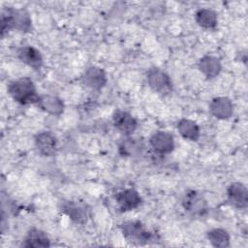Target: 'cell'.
<instances>
[{
	"label": "cell",
	"instance_id": "1",
	"mask_svg": "<svg viewBox=\"0 0 248 248\" xmlns=\"http://www.w3.org/2000/svg\"><path fill=\"white\" fill-rule=\"evenodd\" d=\"M16 29L19 32H30L32 20L29 14L23 9L7 8L1 14V35Z\"/></svg>",
	"mask_w": 248,
	"mask_h": 248
},
{
	"label": "cell",
	"instance_id": "2",
	"mask_svg": "<svg viewBox=\"0 0 248 248\" xmlns=\"http://www.w3.org/2000/svg\"><path fill=\"white\" fill-rule=\"evenodd\" d=\"M8 93L20 105L38 104L40 99L34 82L27 77L11 81L8 85Z\"/></svg>",
	"mask_w": 248,
	"mask_h": 248
},
{
	"label": "cell",
	"instance_id": "3",
	"mask_svg": "<svg viewBox=\"0 0 248 248\" xmlns=\"http://www.w3.org/2000/svg\"><path fill=\"white\" fill-rule=\"evenodd\" d=\"M120 230L127 241L136 245L147 244L154 238L153 233L140 221H126L120 225Z\"/></svg>",
	"mask_w": 248,
	"mask_h": 248
},
{
	"label": "cell",
	"instance_id": "4",
	"mask_svg": "<svg viewBox=\"0 0 248 248\" xmlns=\"http://www.w3.org/2000/svg\"><path fill=\"white\" fill-rule=\"evenodd\" d=\"M148 86L161 96H167L172 91V82L170 76L159 68H151L146 76Z\"/></svg>",
	"mask_w": 248,
	"mask_h": 248
},
{
	"label": "cell",
	"instance_id": "5",
	"mask_svg": "<svg viewBox=\"0 0 248 248\" xmlns=\"http://www.w3.org/2000/svg\"><path fill=\"white\" fill-rule=\"evenodd\" d=\"M182 203L184 209L193 216L202 217L208 210V205L204 198L194 190L188 191L185 194Z\"/></svg>",
	"mask_w": 248,
	"mask_h": 248
},
{
	"label": "cell",
	"instance_id": "6",
	"mask_svg": "<svg viewBox=\"0 0 248 248\" xmlns=\"http://www.w3.org/2000/svg\"><path fill=\"white\" fill-rule=\"evenodd\" d=\"M228 202L238 209L247 207L248 204V191L246 186L241 182H232L227 189Z\"/></svg>",
	"mask_w": 248,
	"mask_h": 248
},
{
	"label": "cell",
	"instance_id": "7",
	"mask_svg": "<svg viewBox=\"0 0 248 248\" xmlns=\"http://www.w3.org/2000/svg\"><path fill=\"white\" fill-rule=\"evenodd\" d=\"M149 144L158 154L170 153L174 148V140L171 134L166 131H157L149 139Z\"/></svg>",
	"mask_w": 248,
	"mask_h": 248
},
{
	"label": "cell",
	"instance_id": "8",
	"mask_svg": "<svg viewBox=\"0 0 248 248\" xmlns=\"http://www.w3.org/2000/svg\"><path fill=\"white\" fill-rule=\"evenodd\" d=\"M35 145L38 152L46 157L53 156L57 150V140L55 136L49 131L38 133L35 136Z\"/></svg>",
	"mask_w": 248,
	"mask_h": 248
},
{
	"label": "cell",
	"instance_id": "9",
	"mask_svg": "<svg viewBox=\"0 0 248 248\" xmlns=\"http://www.w3.org/2000/svg\"><path fill=\"white\" fill-rule=\"evenodd\" d=\"M115 201L121 211H131L141 203V198L138 191L133 188L124 189L115 195Z\"/></svg>",
	"mask_w": 248,
	"mask_h": 248
},
{
	"label": "cell",
	"instance_id": "10",
	"mask_svg": "<svg viewBox=\"0 0 248 248\" xmlns=\"http://www.w3.org/2000/svg\"><path fill=\"white\" fill-rule=\"evenodd\" d=\"M82 82L86 87L93 90H100L107 83V75L103 69L92 66L84 71L82 75Z\"/></svg>",
	"mask_w": 248,
	"mask_h": 248
},
{
	"label": "cell",
	"instance_id": "11",
	"mask_svg": "<svg viewBox=\"0 0 248 248\" xmlns=\"http://www.w3.org/2000/svg\"><path fill=\"white\" fill-rule=\"evenodd\" d=\"M112 120L115 128L126 136L131 135L138 127L136 118L131 113L121 109H117L113 112Z\"/></svg>",
	"mask_w": 248,
	"mask_h": 248
},
{
	"label": "cell",
	"instance_id": "12",
	"mask_svg": "<svg viewBox=\"0 0 248 248\" xmlns=\"http://www.w3.org/2000/svg\"><path fill=\"white\" fill-rule=\"evenodd\" d=\"M209 111L218 119H229L233 113V105L227 97H216L209 104Z\"/></svg>",
	"mask_w": 248,
	"mask_h": 248
},
{
	"label": "cell",
	"instance_id": "13",
	"mask_svg": "<svg viewBox=\"0 0 248 248\" xmlns=\"http://www.w3.org/2000/svg\"><path fill=\"white\" fill-rule=\"evenodd\" d=\"M18 59L34 70H40L43 66V57L39 49L32 46H25L17 50Z\"/></svg>",
	"mask_w": 248,
	"mask_h": 248
},
{
	"label": "cell",
	"instance_id": "14",
	"mask_svg": "<svg viewBox=\"0 0 248 248\" xmlns=\"http://www.w3.org/2000/svg\"><path fill=\"white\" fill-rule=\"evenodd\" d=\"M61 210L75 223L84 224L87 221L88 211L83 204L72 201L64 202L61 205Z\"/></svg>",
	"mask_w": 248,
	"mask_h": 248
},
{
	"label": "cell",
	"instance_id": "15",
	"mask_svg": "<svg viewBox=\"0 0 248 248\" xmlns=\"http://www.w3.org/2000/svg\"><path fill=\"white\" fill-rule=\"evenodd\" d=\"M198 66L199 70L208 79L216 78L222 70L220 59L213 55H204L203 57H202L199 61Z\"/></svg>",
	"mask_w": 248,
	"mask_h": 248
},
{
	"label": "cell",
	"instance_id": "16",
	"mask_svg": "<svg viewBox=\"0 0 248 248\" xmlns=\"http://www.w3.org/2000/svg\"><path fill=\"white\" fill-rule=\"evenodd\" d=\"M21 246L27 248H46L50 246V240L45 232L33 228L27 232Z\"/></svg>",
	"mask_w": 248,
	"mask_h": 248
},
{
	"label": "cell",
	"instance_id": "17",
	"mask_svg": "<svg viewBox=\"0 0 248 248\" xmlns=\"http://www.w3.org/2000/svg\"><path fill=\"white\" fill-rule=\"evenodd\" d=\"M44 111L59 116L64 111V104L62 100L56 96L53 95H43L40 96L39 102L37 104Z\"/></svg>",
	"mask_w": 248,
	"mask_h": 248
},
{
	"label": "cell",
	"instance_id": "18",
	"mask_svg": "<svg viewBox=\"0 0 248 248\" xmlns=\"http://www.w3.org/2000/svg\"><path fill=\"white\" fill-rule=\"evenodd\" d=\"M177 130L185 140L197 141L200 139V127L191 119H180L177 123Z\"/></svg>",
	"mask_w": 248,
	"mask_h": 248
},
{
	"label": "cell",
	"instance_id": "19",
	"mask_svg": "<svg viewBox=\"0 0 248 248\" xmlns=\"http://www.w3.org/2000/svg\"><path fill=\"white\" fill-rule=\"evenodd\" d=\"M195 19L198 25L205 29H213L217 26L218 16L217 13L208 8H202L195 14Z\"/></svg>",
	"mask_w": 248,
	"mask_h": 248
},
{
	"label": "cell",
	"instance_id": "20",
	"mask_svg": "<svg viewBox=\"0 0 248 248\" xmlns=\"http://www.w3.org/2000/svg\"><path fill=\"white\" fill-rule=\"evenodd\" d=\"M207 238L212 246L226 248L230 246V235L228 232L221 228H214L207 232Z\"/></svg>",
	"mask_w": 248,
	"mask_h": 248
},
{
	"label": "cell",
	"instance_id": "21",
	"mask_svg": "<svg viewBox=\"0 0 248 248\" xmlns=\"http://www.w3.org/2000/svg\"><path fill=\"white\" fill-rule=\"evenodd\" d=\"M142 141L136 139H126L119 145V152L122 156H134L139 155L143 150Z\"/></svg>",
	"mask_w": 248,
	"mask_h": 248
}]
</instances>
